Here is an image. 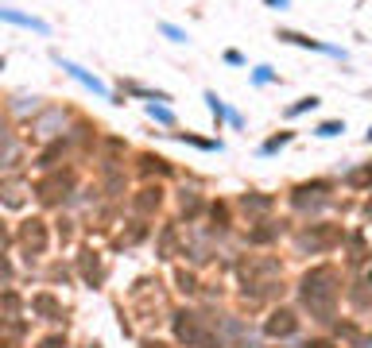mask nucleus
Returning a JSON list of instances; mask_svg holds the SVG:
<instances>
[{
  "label": "nucleus",
  "instance_id": "5",
  "mask_svg": "<svg viewBox=\"0 0 372 348\" xmlns=\"http://www.w3.org/2000/svg\"><path fill=\"white\" fill-rule=\"evenodd\" d=\"M20 248L28 260L47 251V221H43V217H31V221L20 224Z\"/></svg>",
  "mask_w": 372,
  "mask_h": 348
},
{
  "label": "nucleus",
  "instance_id": "2",
  "mask_svg": "<svg viewBox=\"0 0 372 348\" xmlns=\"http://www.w3.org/2000/svg\"><path fill=\"white\" fill-rule=\"evenodd\" d=\"M175 337H178V345H186V348H214V333L206 329V321L198 318V313H178Z\"/></svg>",
  "mask_w": 372,
  "mask_h": 348
},
{
  "label": "nucleus",
  "instance_id": "8",
  "mask_svg": "<svg viewBox=\"0 0 372 348\" xmlns=\"http://www.w3.org/2000/svg\"><path fill=\"white\" fill-rule=\"evenodd\" d=\"M295 329H299V318H295V309H275L272 318L264 321V333H268V337H291Z\"/></svg>",
  "mask_w": 372,
  "mask_h": 348
},
{
  "label": "nucleus",
  "instance_id": "16",
  "mask_svg": "<svg viewBox=\"0 0 372 348\" xmlns=\"http://www.w3.org/2000/svg\"><path fill=\"white\" fill-rule=\"evenodd\" d=\"M283 232V224H275V221H260V229L248 232V244H272L275 236Z\"/></svg>",
  "mask_w": 372,
  "mask_h": 348
},
{
  "label": "nucleus",
  "instance_id": "9",
  "mask_svg": "<svg viewBox=\"0 0 372 348\" xmlns=\"http://www.w3.org/2000/svg\"><path fill=\"white\" fill-rule=\"evenodd\" d=\"M20 144H16V132L8 124H0V171H12V166L20 163Z\"/></svg>",
  "mask_w": 372,
  "mask_h": 348
},
{
  "label": "nucleus",
  "instance_id": "32",
  "mask_svg": "<svg viewBox=\"0 0 372 348\" xmlns=\"http://www.w3.org/2000/svg\"><path fill=\"white\" fill-rule=\"evenodd\" d=\"M0 70H4V58H0Z\"/></svg>",
  "mask_w": 372,
  "mask_h": 348
},
{
  "label": "nucleus",
  "instance_id": "23",
  "mask_svg": "<svg viewBox=\"0 0 372 348\" xmlns=\"http://www.w3.org/2000/svg\"><path fill=\"white\" fill-rule=\"evenodd\" d=\"M210 213H214L217 229H225V224H229V205H221V202H217V205H214V209H210Z\"/></svg>",
  "mask_w": 372,
  "mask_h": 348
},
{
  "label": "nucleus",
  "instance_id": "21",
  "mask_svg": "<svg viewBox=\"0 0 372 348\" xmlns=\"http://www.w3.org/2000/svg\"><path fill=\"white\" fill-rule=\"evenodd\" d=\"M175 282H178V290H186V294H194V290H198V279L190 275V271H178Z\"/></svg>",
  "mask_w": 372,
  "mask_h": 348
},
{
  "label": "nucleus",
  "instance_id": "13",
  "mask_svg": "<svg viewBox=\"0 0 372 348\" xmlns=\"http://www.w3.org/2000/svg\"><path fill=\"white\" fill-rule=\"evenodd\" d=\"M82 275H86L89 287H101V282H105V267H101V260L93 255V251H86V255H82Z\"/></svg>",
  "mask_w": 372,
  "mask_h": 348
},
{
  "label": "nucleus",
  "instance_id": "15",
  "mask_svg": "<svg viewBox=\"0 0 372 348\" xmlns=\"http://www.w3.org/2000/svg\"><path fill=\"white\" fill-rule=\"evenodd\" d=\"M0 19H8V23H20V28H31V31H47V23L35 16H24V12L16 8H0Z\"/></svg>",
  "mask_w": 372,
  "mask_h": 348
},
{
  "label": "nucleus",
  "instance_id": "14",
  "mask_svg": "<svg viewBox=\"0 0 372 348\" xmlns=\"http://www.w3.org/2000/svg\"><path fill=\"white\" fill-rule=\"evenodd\" d=\"M62 70H70V77H78V81H82L86 89H93L97 97H105V101H109V89L101 86V81H97L93 74H86V70H82V66H74V62H62Z\"/></svg>",
  "mask_w": 372,
  "mask_h": 348
},
{
  "label": "nucleus",
  "instance_id": "10",
  "mask_svg": "<svg viewBox=\"0 0 372 348\" xmlns=\"http://www.w3.org/2000/svg\"><path fill=\"white\" fill-rule=\"evenodd\" d=\"M159 205H163V190H159V186H144V190L132 197V209H136L140 217H151Z\"/></svg>",
  "mask_w": 372,
  "mask_h": 348
},
{
  "label": "nucleus",
  "instance_id": "27",
  "mask_svg": "<svg viewBox=\"0 0 372 348\" xmlns=\"http://www.w3.org/2000/svg\"><path fill=\"white\" fill-rule=\"evenodd\" d=\"M147 113L156 116V120H163V124H171V113H167V108H159V105H151V108H147Z\"/></svg>",
  "mask_w": 372,
  "mask_h": 348
},
{
  "label": "nucleus",
  "instance_id": "18",
  "mask_svg": "<svg viewBox=\"0 0 372 348\" xmlns=\"http://www.w3.org/2000/svg\"><path fill=\"white\" fill-rule=\"evenodd\" d=\"M241 205H245L248 213H268V209H272V197H260V193H245V197H241Z\"/></svg>",
  "mask_w": 372,
  "mask_h": 348
},
{
  "label": "nucleus",
  "instance_id": "20",
  "mask_svg": "<svg viewBox=\"0 0 372 348\" xmlns=\"http://www.w3.org/2000/svg\"><path fill=\"white\" fill-rule=\"evenodd\" d=\"M178 202H183V213H186V217H194V213H202V197H198V193H190V190H186L183 197H178Z\"/></svg>",
  "mask_w": 372,
  "mask_h": 348
},
{
  "label": "nucleus",
  "instance_id": "30",
  "mask_svg": "<svg viewBox=\"0 0 372 348\" xmlns=\"http://www.w3.org/2000/svg\"><path fill=\"white\" fill-rule=\"evenodd\" d=\"M306 348H330V345H326V340H314V345H306Z\"/></svg>",
  "mask_w": 372,
  "mask_h": 348
},
{
  "label": "nucleus",
  "instance_id": "17",
  "mask_svg": "<svg viewBox=\"0 0 372 348\" xmlns=\"http://www.w3.org/2000/svg\"><path fill=\"white\" fill-rule=\"evenodd\" d=\"M171 166L159 159V155H140V174H167Z\"/></svg>",
  "mask_w": 372,
  "mask_h": 348
},
{
  "label": "nucleus",
  "instance_id": "3",
  "mask_svg": "<svg viewBox=\"0 0 372 348\" xmlns=\"http://www.w3.org/2000/svg\"><path fill=\"white\" fill-rule=\"evenodd\" d=\"M236 275H241V282H245V290H268L275 282V275H279V263L275 260H245L241 267H236Z\"/></svg>",
  "mask_w": 372,
  "mask_h": 348
},
{
  "label": "nucleus",
  "instance_id": "25",
  "mask_svg": "<svg viewBox=\"0 0 372 348\" xmlns=\"http://www.w3.org/2000/svg\"><path fill=\"white\" fill-rule=\"evenodd\" d=\"M287 139H291V132H279L275 139H268V144H264V151H275V147H283Z\"/></svg>",
  "mask_w": 372,
  "mask_h": 348
},
{
  "label": "nucleus",
  "instance_id": "29",
  "mask_svg": "<svg viewBox=\"0 0 372 348\" xmlns=\"http://www.w3.org/2000/svg\"><path fill=\"white\" fill-rule=\"evenodd\" d=\"M318 132H322V135H337V132H342V124H333V120H330V124H322Z\"/></svg>",
  "mask_w": 372,
  "mask_h": 348
},
{
  "label": "nucleus",
  "instance_id": "11",
  "mask_svg": "<svg viewBox=\"0 0 372 348\" xmlns=\"http://www.w3.org/2000/svg\"><path fill=\"white\" fill-rule=\"evenodd\" d=\"M31 309H35L39 318H47V321H62V313H66V309H62V302L55 298V294H47V290L31 298Z\"/></svg>",
  "mask_w": 372,
  "mask_h": 348
},
{
  "label": "nucleus",
  "instance_id": "24",
  "mask_svg": "<svg viewBox=\"0 0 372 348\" xmlns=\"http://www.w3.org/2000/svg\"><path fill=\"white\" fill-rule=\"evenodd\" d=\"M349 182H353V186H369V182H372V166H364V171H357V174L349 178Z\"/></svg>",
  "mask_w": 372,
  "mask_h": 348
},
{
  "label": "nucleus",
  "instance_id": "22",
  "mask_svg": "<svg viewBox=\"0 0 372 348\" xmlns=\"http://www.w3.org/2000/svg\"><path fill=\"white\" fill-rule=\"evenodd\" d=\"M144 236H147V224H144V221H132V229H128L124 244H140Z\"/></svg>",
  "mask_w": 372,
  "mask_h": 348
},
{
  "label": "nucleus",
  "instance_id": "12",
  "mask_svg": "<svg viewBox=\"0 0 372 348\" xmlns=\"http://www.w3.org/2000/svg\"><path fill=\"white\" fill-rule=\"evenodd\" d=\"M0 205L24 209V182L20 178H0Z\"/></svg>",
  "mask_w": 372,
  "mask_h": 348
},
{
  "label": "nucleus",
  "instance_id": "1",
  "mask_svg": "<svg viewBox=\"0 0 372 348\" xmlns=\"http://www.w3.org/2000/svg\"><path fill=\"white\" fill-rule=\"evenodd\" d=\"M299 294H303V306L310 309V318L330 321L333 309H337V294H342V275L333 263H318L303 275L299 282Z\"/></svg>",
  "mask_w": 372,
  "mask_h": 348
},
{
  "label": "nucleus",
  "instance_id": "28",
  "mask_svg": "<svg viewBox=\"0 0 372 348\" xmlns=\"http://www.w3.org/2000/svg\"><path fill=\"white\" fill-rule=\"evenodd\" d=\"M314 105H318V101H314V97H303V101H299V105L291 108V113H306V108H314Z\"/></svg>",
  "mask_w": 372,
  "mask_h": 348
},
{
  "label": "nucleus",
  "instance_id": "31",
  "mask_svg": "<svg viewBox=\"0 0 372 348\" xmlns=\"http://www.w3.org/2000/svg\"><path fill=\"white\" fill-rule=\"evenodd\" d=\"M144 348H167V345H159V340H147V345Z\"/></svg>",
  "mask_w": 372,
  "mask_h": 348
},
{
  "label": "nucleus",
  "instance_id": "6",
  "mask_svg": "<svg viewBox=\"0 0 372 348\" xmlns=\"http://www.w3.org/2000/svg\"><path fill=\"white\" fill-rule=\"evenodd\" d=\"M337 240H342V229H333V224H310V229L299 236V248L303 251H326Z\"/></svg>",
  "mask_w": 372,
  "mask_h": 348
},
{
  "label": "nucleus",
  "instance_id": "7",
  "mask_svg": "<svg viewBox=\"0 0 372 348\" xmlns=\"http://www.w3.org/2000/svg\"><path fill=\"white\" fill-rule=\"evenodd\" d=\"M326 190H330V186L326 182H314V186H299V190H295V209H322L326 202H330V197H326Z\"/></svg>",
  "mask_w": 372,
  "mask_h": 348
},
{
  "label": "nucleus",
  "instance_id": "4",
  "mask_svg": "<svg viewBox=\"0 0 372 348\" xmlns=\"http://www.w3.org/2000/svg\"><path fill=\"white\" fill-rule=\"evenodd\" d=\"M70 190H74V171H50L47 178L35 182V197H39L43 205H59Z\"/></svg>",
  "mask_w": 372,
  "mask_h": 348
},
{
  "label": "nucleus",
  "instance_id": "26",
  "mask_svg": "<svg viewBox=\"0 0 372 348\" xmlns=\"http://www.w3.org/2000/svg\"><path fill=\"white\" fill-rule=\"evenodd\" d=\"M39 348H66V337H47L39 340Z\"/></svg>",
  "mask_w": 372,
  "mask_h": 348
},
{
  "label": "nucleus",
  "instance_id": "19",
  "mask_svg": "<svg viewBox=\"0 0 372 348\" xmlns=\"http://www.w3.org/2000/svg\"><path fill=\"white\" fill-rule=\"evenodd\" d=\"M62 155H66V144H62V139H59V144H50L47 151L39 155V166H55V163H59V159H62Z\"/></svg>",
  "mask_w": 372,
  "mask_h": 348
}]
</instances>
